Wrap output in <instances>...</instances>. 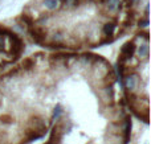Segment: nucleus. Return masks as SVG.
I'll return each mask as SVG.
<instances>
[{"mask_svg": "<svg viewBox=\"0 0 151 144\" xmlns=\"http://www.w3.org/2000/svg\"><path fill=\"white\" fill-rule=\"evenodd\" d=\"M15 123V118L9 113H4L0 115V124L3 126H12Z\"/></svg>", "mask_w": 151, "mask_h": 144, "instance_id": "6", "label": "nucleus"}, {"mask_svg": "<svg viewBox=\"0 0 151 144\" xmlns=\"http://www.w3.org/2000/svg\"><path fill=\"white\" fill-rule=\"evenodd\" d=\"M3 101H4V95H3V93L0 91V108H1V106H3Z\"/></svg>", "mask_w": 151, "mask_h": 144, "instance_id": "8", "label": "nucleus"}, {"mask_svg": "<svg viewBox=\"0 0 151 144\" xmlns=\"http://www.w3.org/2000/svg\"><path fill=\"white\" fill-rule=\"evenodd\" d=\"M63 114H64L63 106H61L60 103H57V105L55 106V108H53V111H52V115H50V120L49 122H56L58 118L63 116Z\"/></svg>", "mask_w": 151, "mask_h": 144, "instance_id": "5", "label": "nucleus"}, {"mask_svg": "<svg viewBox=\"0 0 151 144\" xmlns=\"http://www.w3.org/2000/svg\"><path fill=\"white\" fill-rule=\"evenodd\" d=\"M121 81H122V83H123L125 91H129V93L139 91V87H141V77H139V74L137 70L127 71Z\"/></svg>", "mask_w": 151, "mask_h": 144, "instance_id": "1", "label": "nucleus"}, {"mask_svg": "<svg viewBox=\"0 0 151 144\" xmlns=\"http://www.w3.org/2000/svg\"><path fill=\"white\" fill-rule=\"evenodd\" d=\"M61 7V0H41V8L47 12H57Z\"/></svg>", "mask_w": 151, "mask_h": 144, "instance_id": "3", "label": "nucleus"}, {"mask_svg": "<svg viewBox=\"0 0 151 144\" xmlns=\"http://www.w3.org/2000/svg\"><path fill=\"white\" fill-rule=\"evenodd\" d=\"M138 26L139 28H147V26L150 25V19L149 17H146V16H141V19H139L138 20Z\"/></svg>", "mask_w": 151, "mask_h": 144, "instance_id": "7", "label": "nucleus"}, {"mask_svg": "<svg viewBox=\"0 0 151 144\" xmlns=\"http://www.w3.org/2000/svg\"><path fill=\"white\" fill-rule=\"evenodd\" d=\"M135 56L139 58V61H147L150 56V45L149 42H142V44L137 45L135 49Z\"/></svg>", "mask_w": 151, "mask_h": 144, "instance_id": "2", "label": "nucleus"}, {"mask_svg": "<svg viewBox=\"0 0 151 144\" xmlns=\"http://www.w3.org/2000/svg\"><path fill=\"white\" fill-rule=\"evenodd\" d=\"M61 11L66 9V11H74L81 8V1L80 0H61Z\"/></svg>", "mask_w": 151, "mask_h": 144, "instance_id": "4", "label": "nucleus"}]
</instances>
